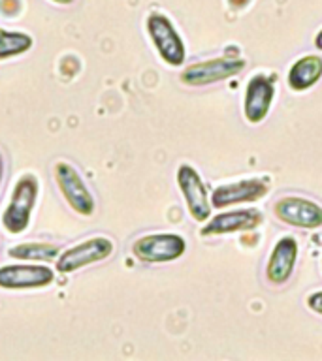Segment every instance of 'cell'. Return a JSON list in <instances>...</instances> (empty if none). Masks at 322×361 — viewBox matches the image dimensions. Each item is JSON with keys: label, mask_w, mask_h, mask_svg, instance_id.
Segmentation results:
<instances>
[{"label": "cell", "mask_w": 322, "mask_h": 361, "mask_svg": "<svg viewBox=\"0 0 322 361\" xmlns=\"http://www.w3.org/2000/svg\"><path fill=\"white\" fill-rule=\"evenodd\" d=\"M51 2H56V4H72L73 0H51Z\"/></svg>", "instance_id": "44dd1931"}, {"label": "cell", "mask_w": 322, "mask_h": 361, "mask_svg": "<svg viewBox=\"0 0 322 361\" xmlns=\"http://www.w3.org/2000/svg\"><path fill=\"white\" fill-rule=\"evenodd\" d=\"M275 96V87L273 79L268 75H254L247 83L245 90V102H243V113L249 123H262L270 111L271 102Z\"/></svg>", "instance_id": "8fae6325"}, {"label": "cell", "mask_w": 322, "mask_h": 361, "mask_svg": "<svg viewBox=\"0 0 322 361\" xmlns=\"http://www.w3.org/2000/svg\"><path fill=\"white\" fill-rule=\"evenodd\" d=\"M243 68H245V62L242 59H211V61L186 66L181 73V81L191 87H202V85H211L234 78Z\"/></svg>", "instance_id": "ba28073f"}, {"label": "cell", "mask_w": 322, "mask_h": 361, "mask_svg": "<svg viewBox=\"0 0 322 361\" xmlns=\"http://www.w3.org/2000/svg\"><path fill=\"white\" fill-rule=\"evenodd\" d=\"M307 305H309L311 310H315L316 314H322V292L311 293L307 298Z\"/></svg>", "instance_id": "e0dca14e"}, {"label": "cell", "mask_w": 322, "mask_h": 361, "mask_svg": "<svg viewBox=\"0 0 322 361\" xmlns=\"http://www.w3.org/2000/svg\"><path fill=\"white\" fill-rule=\"evenodd\" d=\"M40 183L34 173H25L13 186L10 203L2 213V228L11 235H21L30 224L34 205L38 200Z\"/></svg>", "instance_id": "6da1fadb"}, {"label": "cell", "mask_w": 322, "mask_h": 361, "mask_svg": "<svg viewBox=\"0 0 322 361\" xmlns=\"http://www.w3.org/2000/svg\"><path fill=\"white\" fill-rule=\"evenodd\" d=\"M113 241L107 237H90L78 245L66 248L56 258V271L62 275H70L76 271L83 269L87 265L98 264L109 258L113 254Z\"/></svg>", "instance_id": "7a4b0ae2"}, {"label": "cell", "mask_w": 322, "mask_h": 361, "mask_svg": "<svg viewBox=\"0 0 322 361\" xmlns=\"http://www.w3.org/2000/svg\"><path fill=\"white\" fill-rule=\"evenodd\" d=\"M55 179L59 185L62 197L66 203L81 216H90L95 213L96 203L93 197V192L89 186L85 185L83 177L79 171L73 168L72 164L68 162H56L55 164Z\"/></svg>", "instance_id": "277c9868"}, {"label": "cell", "mask_w": 322, "mask_h": 361, "mask_svg": "<svg viewBox=\"0 0 322 361\" xmlns=\"http://www.w3.org/2000/svg\"><path fill=\"white\" fill-rule=\"evenodd\" d=\"M298 258V243L290 235L282 237L273 247L266 265V276L271 284H285L292 276L294 265Z\"/></svg>", "instance_id": "4fadbf2b"}, {"label": "cell", "mask_w": 322, "mask_h": 361, "mask_svg": "<svg viewBox=\"0 0 322 361\" xmlns=\"http://www.w3.org/2000/svg\"><path fill=\"white\" fill-rule=\"evenodd\" d=\"M275 216L294 228L316 230L322 228V207L302 196H285L275 203Z\"/></svg>", "instance_id": "52a82bcc"}, {"label": "cell", "mask_w": 322, "mask_h": 361, "mask_svg": "<svg viewBox=\"0 0 322 361\" xmlns=\"http://www.w3.org/2000/svg\"><path fill=\"white\" fill-rule=\"evenodd\" d=\"M315 47H316V49L322 51V30L315 36Z\"/></svg>", "instance_id": "d6986e66"}, {"label": "cell", "mask_w": 322, "mask_h": 361, "mask_svg": "<svg viewBox=\"0 0 322 361\" xmlns=\"http://www.w3.org/2000/svg\"><path fill=\"white\" fill-rule=\"evenodd\" d=\"M232 6H237V8H242V6H245L249 2V0H228Z\"/></svg>", "instance_id": "ffe728a7"}, {"label": "cell", "mask_w": 322, "mask_h": 361, "mask_svg": "<svg viewBox=\"0 0 322 361\" xmlns=\"http://www.w3.org/2000/svg\"><path fill=\"white\" fill-rule=\"evenodd\" d=\"M186 250V243L175 233H151L136 239L132 254L145 264H164L181 258Z\"/></svg>", "instance_id": "5b68a950"}, {"label": "cell", "mask_w": 322, "mask_h": 361, "mask_svg": "<svg viewBox=\"0 0 322 361\" xmlns=\"http://www.w3.org/2000/svg\"><path fill=\"white\" fill-rule=\"evenodd\" d=\"M2 180H4V154L0 152V186H2Z\"/></svg>", "instance_id": "ac0fdd59"}, {"label": "cell", "mask_w": 322, "mask_h": 361, "mask_svg": "<svg viewBox=\"0 0 322 361\" xmlns=\"http://www.w3.org/2000/svg\"><path fill=\"white\" fill-rule=\"evenodd\" d=\"M55 281V273L47 265L11 264L0 267L2 290H36L49 286Z\"/></svg>", "instance_id": "8992f818"}, {"label": "cell", "mask_w": 322, "mask_h": 361, "mask_svg": "<svg viewBox=\"0 0 322 361\" xmlns=\"http://www.w3.org/2000/svg\"><path fill=\"white\" fill-rule=\"evenodd\" d=\"M322 78V59L316 55L302 56L288 70V87L296 92L309 89Z\"/></svg>", "instance_id": "5bb4252c"}, {"label": "cell", "mask_w": 322, "mask_h": 361, "mask_svg": "<svg viewBox=\"0 0 322 361\" xmlns=\"http://www.w3.org/2000/svg\"><path fill=\"white\" fill-rule=\"evenodd\" d=\"M147 32L151 36L153 45L157 47L158 55L166 64L181 66L185 62V44L168 17L162 13H151L147 17Z\"/></svg>", "instance_id": "3957f363"}, {"label": "cell", "mask_w": 322, "mask_h": 361, "mask_svg": "<svg viewBox=\"0 0 322 361\" xmlns=\"http://www.w3.org/2000/svg\"><path fill=\"white\" fill-rule=\"evenodd\" d=\"M59 252H61L59 245L47 241L21 243V245L8 248V256L23 259V262H53L59 258Z\"/></svg>", "instance_id": "9a60e30c"}, {"label": "cell", "mask_w": 322, "mask_h": 361, "mask_svg": "<svg viewBox=\"0 0 322 361\" xmlns=\"http://www.w3.org/2000/svg\"><path fill=\"white\" fill-rule=\"evenodd\" d=\"M268 190H270V183L264 179L236 180V183L217 186L211 194V205L222 209L234 203L256 202L260 197H264Z\"/></svg>", "instance_id": "30bf717a"}, {"label": "cell", "mask_w": 322, "mask_h": 361, "mask_svg": "<svg viewBox=\"0 0 322 361\" xmlns=\"http://www.w3.org/2000/svg\"><path fill=\"white\" fill-rule=\"evenodd\" d=\"M32 47V38L25 32H10L0 28V59H10L27 53Z\"/></svg>", "instance_id": "2e32d148"}, {"label": "cell", "mask_w": 322, "mask_h": 361, "mask_svg": "<svg viewBox=\"0 0 322 361\" xmlns=\"http://www.w3.org/2000/svg\"><path fill=\"white\" fill-rule=\"evenodd\" d=\"M177 185H179L181 194L185 197V203L189 207V213L192 214V219L196 222L208 220L209 214H211V203H209L205 185H203L202 177H200L196 169L189 166V164L179 166V169H177Z\"/></svg>", "instance_id": "9c48e42d"}, {"label": "cell", "mask_w": 322, "mask_h": 361, "mask_svg": "<svg viewBox=\"0 0 322 361\" xmlns=\"http://www.w3.org/2000/svg\"><path fill=\"white\" fill-rule=\"evenodd\" d=\"M264 222V216L258 209H239L232 213H220L209 220L203 226L200 233L202 235H222V233H234V231H251L258 228Z\"/></svg>", "instance_id": "7c38bea8"}]
</instances>
